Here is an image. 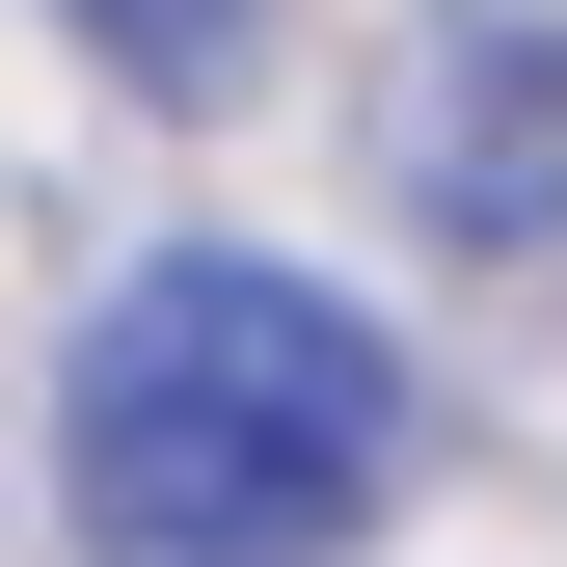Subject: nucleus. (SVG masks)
<instances>
[{"label": "nucleus", "mask_w": 567, "mask_h": 567, "mask_svg": "<svg viewBox=\"0 0 567 567\" xmlns=\"http://www.w3.org/2000/svg\"><path fill=\"white\" fill-rule=\"evenodd\" d=\"M54 486L82 567H351L405 514V351L270 244H163L54 351Z\"/></svg>", "instance_id": "1"}, {"label": "nucleus", "mask_w": 567, "mask_h": 567, "mask_svg": "<svg viewBox=\"0 0 567 567\" xmlns=\"http://www.w3.org/2000/svg\"><path fill=\"white\" fill-rule=\"evenodd\" d=\"M379 189L460 270H567V28L540 0H433L379 54Z\"/></svg>", "instance_id": "2"}, {"label": "nucleus", "mask_w": 567, "mask_h": 567, "mask_svg": "<svg viewBox=\"0 0 567 567\" xmlns=\"http://www.w3.org/2000/svg\"><path fill=\"white\" fill-rule=\"evenodd\" d=\"M82 54H109V82H163V109H217L244 54H270V0H82Z\"/></svg>", "instance_id": "3"}]
</instances>
